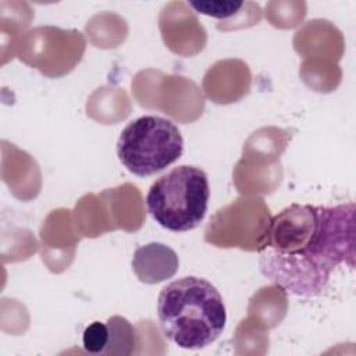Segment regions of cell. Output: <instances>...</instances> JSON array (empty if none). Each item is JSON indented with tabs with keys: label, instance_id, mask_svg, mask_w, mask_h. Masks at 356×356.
Listing matches in <instances>:
<instances>
[{
	"label": "cell",
	"instance_id": "cell-9",
	"mask_svg": "<svg viewBox=\"0 0 356 356\" xmlns=\"http://www.w3.org/2000/svg\"><path fill=\"white\" fill-rule=\"evenodd\" d=\"M178 264L177 253L159 242L139 246L132 257V270L145 284H157L171 278L177 273Z\"/></svg>",
	"mask_w": 356,
	"mask_h": 356
},
{
	"label": "cell",
	"instance_id": "cell-4",
	"mask_svg": "<svg viewBox=\"0 0 356 356\" xmlns=\"http://www.w3.org/2000/svg\"><path fill=\"white\" fill-rule=\"evenodd\" d=\"M184 152L178 127L159 115H143L129 122L117 142V156L134 175L149 177L174 164Z\"/></svg>",
	"mask_w": 356,
	"mask_h": 356
},
{
	"label": "cell",
	"instance_id": "cell-8",
	"mask_svg": "<svg viewBox=\"0 0 356 356\" xmlns=\"http://www.w3.org/2000/svg\"><path fill=\"white\" fill-rule=\"evenodd\" d=\"M250 71L241 60L216 63L204 75L203 88L209 99L218 104L238 102L249 92Z\"/></svg>",
	"mask_w": 356,
	"mask_h": 356
},
{
	"label": "cell",
	"instance_id": "cell-2",
	"mask_svg": "<svg viewBox=\"0 0 356 356\" xmlns=\"http://www.w3.org/2000/svg\"><path fill=\"white\" fill-rule=\"evenodd\" d=\"M157 316L163 335L184 349L209 346L227 323L222 296L199 277H182L165 285L159 295Z\"/></svg>",
	"mask_w": 356,
	"mask_h": 356
},
{
	"label": "cell",
	"instance_id": "cell-1",
	"mask_svg": "<svg viewBox=\"0 0 356 356\" xmlns=\"http://www.w3.org/2000/svg\"><path fill=\"white\" fill-rule=\"evenodd\" d=\"M259 254L260 273L285 292L320 295L339 264L355 267V203H292L271 217Z\"/></svg>",
	"mask_w": 356,
	"mask_h": 356
},
{
	"label": "cell",
	"instance_id": "cell-5",
	"mask_svg": "<svg viewBox=\"0 0 356 356\" xmlns=\"http://www.w3.org/2000/svg\"><path fill=\"white\" fill-rule=\"evenodd\" d=\"M271 217L263 197H238L213 214L204 231V241L218 248H239L259 253Z\"/></svg>",
	"mask_w": 356,
	"mask_h": 356
},
{
	"label": "cell",
	"instance_id": "cell-3",
	"mask_svg": "<svg viewBox=\"0 0 356 356\" xmlns=\"http://www.w3.org/2000/svg\"><path fill=\"white\" fill-rule=\"evenodd\" d=\"M209 196L207 174L199 167L184 164L152 184L146 195V207L163 228L185 232L203 221Z\"/></svg>",
	"mask_w": 356,
	"mask_h": 356
},
{
	"label": "cell",
	"instance_id": "cell-11",
	"mask_svg": "<svg viewBox=\"0 0 356 356\" xmlns=\"http://www.w3.org/2000/svg\"><path fill=\"white\" fill-rule=\"evenodd\" d=\"M83 348L96 355H104L108 342V327L100 321H95L83 331Z\"/></svg>",
	"mask_w": 356,
	"mask_h": 356
},
{
	"label": "cell",
	"instance_id": "cell-7",
	"mask_svg": "<svg viewBox=\"0 0 356 356\" xmlns=\"http://www.w3.org/2000/svg\"><path fill=\"white\" fill-rule=\"evenodd\" d=\"M159 26L165 46L182 56H193L204 47L206 31L184 1H171L160 13Z\"/></svg>",
	"mask_w": 356,
	"mask_h": 356
},
{
	"label": "cell",
	"instance_id": "cell-10",
	"mask_svg": "<svg viewBox=\"0 0 356 356\" xmlns=\"http://www.w3.org/2000/svg\"><path fill=\"white\" fill-rule=\"evenodd\" d=\"M188 6L200 14L214 17L222 21L235 17L241 11L243 1H189Z\"/></svg>",
	"mask_w": 356,
	"mask_h": 356
},
{
	"label": "cell",
	"instance_id": "cell-6",
	"mask_svg": "<svg viewBox=\"0 0 356 356\" xmlns=\"http://www.w3.org/2000/svg\"><path fill=\"white\" fill-rule=\"evenodd\" d=\"M86 42L75 29L36 26L18 38L14 53L21 61L54 78L68 74L81 61Z\"/></svg>",
	"mask_w": 356,
	"mask_h": 356
}]
</instances>
